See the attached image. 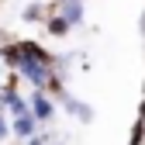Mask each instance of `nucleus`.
<instances>
[{
  "mask_svg": "<svg viewBox=\"0 0 145 145\" xmlns=\"http://www.w3.org/2000/svg\"><path fill=\"white\" fill-rule=\"evenodd\" d=\"M28 104H31V118L38 121V124H48L52 118H56V100H52L45 90H31Z\"/></svg>",
  "mask_w": 145,
  "mask_h": 145,
  "instance_id": "1",
  "label": "nucleus"
},
{
  "mask_svg": "<svg viewBox=\"0 0 145 145\" xmlns=\"http://www.w3.org/2000/svg\"><path fill=\"white\" fill-rule=\"evenodd\" d=\"M59 104L66 107V114H69V118H76L80 124H90V121H93V107H90L86 100H80V97H72V93H66V97H62Z\"/></svg>",
  "mask_w": 145,
  "mask_h": 145,
  "instance_id": "2",
  "label": "nucleus"
},
{
  "mask_svg": "<svg viewBox=\"0 0 145 145\" xmlns=\"http://www.w3.org/2000/svg\"><path fill=\"white\" fill-rule=\"evenodd\" d=\"M10 135H17L21 142L35 138V135H38V121H35L31 114H21V118H14V121H10Z\"/></svg>",
  "mask_w": 145,
  "mask_h": 145,
  "instance_id": "3",
  "label": "nucleus"
},
{
  "mask_svg": "<svg viewBox=\"0 0 145 145\" xmlns=\"http://www.w3.org/2000/svg\"><path fill=\"white\" fill-rule=\"evenodd\" d=\"M59 14L66 17L72 28H80L83 17H86V4H83V0H66V4H59Z\"/></svg>",
  "mask_w": 145,
  "mask_h": 145,
  "instance_id": "4",
  "label": "nucleus"
},
{
  "mask_svg": "<svg viewBox=\"0 0 145 145\" xmlns=\"http://www.w3.org/2000/svg\"><path fill=\"white\" fill-rule=\"evenodd\" d=\"M45 31L52 35V38H66V35L72 31V24L66 21L62 14H48V17H45Z\"/></svg>",
  "mask_w": 145,
  "mask_h": 145,
  "instance_id": "5",
  "label": "nucleus"
},
{
  "mask_svg": "<svg viewBox=\"0 0 145 145\" xmlns=\"http://www.w3.org/2000/svg\"><path fill=\"white\" fill-rule=\"evenodd\" d=\"M45 17H48V10H45V4H38V0L21 10V21H28V24H38V21L45 24Z\"/></svg>",
  "mask_w": 145,
  "mask_h": 145,
  "instance_id": "6",
  "label": "nucleus"
},
{
  "mask_svg": "<svg viewBox=\"0 0 145 145\" xmlns=\"http://www.w3.org/2000/svg\"><path fill=\"white\" fill-rule=\"evenodd\" d=\"M48 142H52V138H48L45 131H38V135H35V138H28L24 145H48Z\"/></svg>",
  "mask_w": 145,
  "mask_h": 145,
  "instance_id": "7",
  "label": "nucleus"
},
{
  "mask_svg": "<svg viewBox=\"0 0 145 145\" xmlns=\"http://www.w3.org/2000/svg\"><path fill=\"white\" fill-rule=\"evenodd\" d=\"M7 135H10V121H7V118H4V114H0V142H4V138H7Z\"/></svg>",
  "mask_w": 145,
  "mask_h": 145,
  "instance_id": "8",
  "label": "nucleus"
},
{
  "mask_svg": "<svg viewBox=\"0 0 145 145\" xmlns=\"http://www.w3.org/2000/svg\"><path fill=\"white\" fill-rule=\"evenodd\" d=\"M0 114H4V100H0Z\"/></svg>",
  "mask_w": 145,
  "mask_h": 145,
  "instance_id": "9",
  "label": "nucleus"
},
{
  "mask_svg": "<svg viewBox=\"0 0 145 145\" xmlns=\"http://www.w3.org/2000/svg\"><path fill=\"white\" fill-rule=\"evenodd\" d=\"M48 145H59V142H48Z\"/></svg>",
  "mask_w": 145,
  "mask_h": 145,
  "instance_id": "10",
  "label": "nucleus"
},
{
  "mask_svg": "<svg viewBox=\"0 0 145 145\" xmlns=\"http://www.w3.org/2000/svg\"><path fill=\"white\" fill-rule=\"evenodd\" d=\"M83 4H86V0H83Z\"/></svg>",
  "mask_w": 145,
  "mask_h": 145,
  "instance_id": "11",
  "label": "nucleus"
}]
</instances>
